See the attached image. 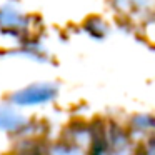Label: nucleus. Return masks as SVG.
I'll return each instance as SVG.
<instances>
[{"mask_svg": "<svg viewBox=\"0 0 155 155\" xmlns=\"http://www.w3.org/2000/svg\"><path fill=\"white\" fill-rule=\"evenodd\" d=\"M0 27L4 30H8V32H24V25L27 22V17H24V14L17 10L14 7H5L0 10Z\"/></svg>", "mask_w": 155, "mask_h": 155, "instance_id": "obj_5", "label": "nucleus"}, {"mask_svg": "<svg viewBox=\"0 0 155 155\" xmlns=\"http://www.w3.org/2000/svg\"><path fill=\"white\" fill-rule=\"evenodd\" d=\"M94 137V124L75 122L54 142L44 143L40 155H88Z\"/></svg>", "mask_w": 155, "mask_h": 155, "instance_id": "obj_1", "label": "nucleus"}, {"mask_svg": "<svg viewBox=\"0 0 155 155\" xmlns=\"http://www.w3.org/2000/svg\"><path fill=\"white\" fill-rule=\"evenodd\" d=\"M57 85L48 84V82H40V84H32L14 92L8 97V104H12L17 108H35L52 104L57 98Z\"/></svg>", "mask_w": 155, "mask_h": 155, "instance_id": "obj_3", "label": "nucleus"}, {"mask_svg": "<svg viewBox=\"0 0 155 155\" xmlns=\"http://www.w3.org/2000/svg\"><path fill=\"white\" fill-rule=\"evenodd\" d=\"M0 134L18 138H28V137H40L35 120L22 114L20 108L14 107L12 104H0Z\"/></svg>", "mask_w": 155, "mask_h": 155, "instance_id": "obj_2", "label": "nucleus"}, {"mask_svg": "<svg viewBox=\"0 0 155 155\" xmlns=\"http://www.w3.org/2000/svg\"><path fill=\"white\" fill-rule=\"evenodd\" d=\"M8 155H27V153H18V152H14V153H8Z\"/></svg>", "mask_w": 155, "mask_h": 155, "instance_id": "obj_6", "label": "nucleus"}, {"mask_svg": "<svg viewBox=\"0 0 155 155\" xmlns=\"http://www.w3.org/2000/svg\"><path fill=\"white\" fill-rule=\"evenodd\" d=\"M125 128H127L128 135L132 137V140L137 145H140L145 140L155 137V115L152 114L134 115L130 118V122L125 125Z\"/></svg>", "mask_w": 155, "mask_h": 155, "instance_id": "obj_4", "label": "nucleus"}]
</instances>
